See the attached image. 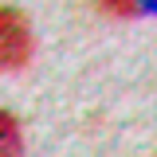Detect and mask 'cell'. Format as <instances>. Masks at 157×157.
Masks as SVG:
<instances>
[{"label": "cell", "instance_id": "1", "mask_svg": "<svg viewBox=\"0 0 157 157\" xmlns=\"http://www.w3.org/2000/svg\"><path fill=\"white\" fill-rule=\"evenodd\" d=\"M28 59H32L28 20L20 12H12V8H0V71H20Z\"/></svg>", "mask_w": 157, "mask_h": 157}, {"label": "cell", "instance_id": "2", "mask_svg": "<svg viewBox=\"0 0 157 157\" xmlns=\"http://www.w3.org/2000/svg\"><path fill=\"white\" fill-rule=\"evenodd\" d=\"M0 157H24V134L8 110H0Z\"/></svg>", "mask_w": 157, "mask_h": 157}, {"label": "cell", "instance_id": "3", "mask_svg": "<svg viewBox=\"0 0 157 157\" xmlns=\"http://www.w3.org/2000/svg\"><path fill=\"white\" fill-rule=\"evenodd\" d=\"M110 16H141V8H145V0H98Z\"/></svg>", "mask_w": 157, "mask_h": 157}]
</instances>
